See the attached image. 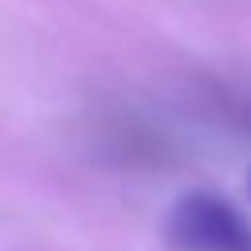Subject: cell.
Instances as JSON below:
<instances>
[{
    "label": "cell",
    "mask_w": 251,
    "mask_h": 251,
    "mask_svg": "<svg viewBox=\"0 0 251 251\" xmlns=\"http://www.w3.org/2000/svg\"><path fill=\"white\" fill-rule=\"evenodd\" d=\"M173 251H251V224L216 192H184L165 216Z\"/></svg>",
    "instance_id": "1"
},
{
    "label": "cell",
    "mask_w": 251,
    "mask_h": 251,
    "mask_svg": "<svg viewBox=\"0 0 251 251\" xmlns=\"http://www.w3.org/2000/svg\"><path fill=\"white\" fill-rule=\"evenodd\" d=\"M247 192H251V169H247Z\"/></svg>",
    "instance_id": "2"
}]
</instances>
